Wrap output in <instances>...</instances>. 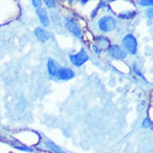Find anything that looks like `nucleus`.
<instances>
[{
	"label": "nucleus",
	"mask_w": 153,
	"mask_h": 153,
	"mask_svg": "<svg viewBox=\"0 0 153 153\" xmlns=\"http://www.w3.org/2000/svg\"><path fill=\"white\" fill-rule=\"evenodd\" d=\"M122 43L126 50L131 55H134L137 51V41L131 34L126 36L122 40Z\"/></svg>",
	"instance_id": "1"
},
{
	"label": "nucleus",
	"mask_w": 153,
	"mask_h": 153,
	"mask_svg": "<svg viewBox=\"0 0 153 153\" xmlns=\"http://www.w3.org/2000/svg\"><path fill=\"white\" fill-rule=\"evenodd\" d=\"M64 24L67 30H69L74 36L79 37L81 35L82 31L78 22L73 18H67L64 19Z\"/></svg>",
	"instance_id": "3"
},
{
	"label": "nucleus",
	"mask_w": 153,
	"mask_h": 153,
	"mask_svg": "<svg viewBox=\"0 0 153 153\" xmlns=\"http://www.w3.org/2000/svg\"><path fill=\"white\" fill-rule=\"evenodd\" d=\"M48 71L51 75L57 77L58 72L60 68V67L57 63H56L52 59H49L48 62Z\"/></svg>",
	"instance_id": "9"
},
{
	"label": "nucleus",
	"mask_w": 153,
	"mask_h": 153,
	"mask_svg": "<svg viewBox=\"0 0 153 153\" xmlns=\"http://www.w3.org/2000/svg\"><path fill=\"white\" fill-rule=\"evenodd\" d=\"M134 70H135V71H137V70H136V69H134ZM138 73H139V75H140V73H139V72H138Z\"/></svg>",
	"instance_id": "18"
},
{
	"label": "nucleus",
	"mask_w": 153,
	"mask_h": 153,
	"mask_svg": "<svg viewBox=\"0 0 153 153\" xmlns=\"http://www.w3.org/2000/svg\"><path fill=\"white\" fill-rule=\"evenodd\" d=\"M36 13L40 19V22L44 27H48L49 24V20L46 10L43 8H38Z\"/></svg>",
	"instance_id": "7"
},
{
	"label": "nucleus",
	"mask_w": 153,
	"mask_h": 153,
	"mask_svg": "<svg viewBox=\"0 0 153 153\" xmlns=\"http://www.w3.org/2000/svg\"><path fill=\"white\" fill-rule=\"evenodd\" d=\"M93 49L94 50V51H95L96 53H99V49H98L97 47H96V46H93Z\"/></svg>",
	"instance_id": "17"
},
{
	"label": "nucleus",
	"mask_w": 153,
	"mask_h": 153,
	"mask_svg": "<svg viewBox=\"0 0 153 153\" xmlns=\"http://www.w3.org/2000/svg\"><path fill=\"white\" fill-rule=\"evenodd\" d=\"M45 3L49 8H53L55 7V2L54 1L49 0V1H45Z\"/></svg>",
	"instance_id": "13"
},
{
	"label": "nucleus",
	"mask_w": 153,
	"mask_h": 153,
	"mask_svg": "<svg viewBox=\"0 0 153 153\" xmlns=\"http://www.w3.org/2000/svg\"><path fill=\"white\" fill-rule=\"evenodd\" d=\"M33 3L34 7L40 8V6L42 5V1H33Z\"/></svg>",
	"instance_id": "15"
},
{
	"label": "nucleus",
	"mask_w": 153,
	"mask_h": 153,
	"mask_svg": "<svg viewBox=\"0 0 153 153\" xmlns=\"http://www.w3.org/2000/svg\"><path fill=\"white\" fill-rule=\"evenodd\" d=\"M100 29L105 33L114 30L116 27V21L111 16H106L102 18L99 22Z\"/></svg>",
	"instance_id": "2"
},
{
	"label": "nucleus",
	"mask_w": 153,
	"mask_h": 153,
	"mask_svg": "<svg viewBox=\"0 0 153 153\" xmlns=\"http://www.w3.org/2000/svg\"><path fill=\"white\" fill-rule=\"evenodd\" d=\"M74 76V72L70 68H59L57 77L62 80H68L73 78Z\"/></svg>",
	"instance_id": "5"
},
{
	"label": "nucleus",
	"mask_w": 153,
	"mask_h": 153,
	"mask_svg": "<svg viewBox=\"0 0 153 153\" xmlns=\"http://www.w3.org/2000/svg\"><path fill=\"white\" fill-rule=\"evenodd\" d=\"M34 34L37 38L42 43H45L49 39V36L47 32L42 28H37L34 31Z\"/></svg>",
	"instance_id": "8"
},
{
	"label": "nucleus",
	"mask_w": 153,
	"mask_h": 153,
	"mask_svg": "<svg viewBox=\"0 0 153 153\" xmlns=\"http://www.w3.org/2000/svg\"><path fill=\"white\" fill-rule=\"evenodd\" d=\"M70 60L71 62L76 66L80 67L84 64L89 58V56L84 49H82L78 54L71 55Z\"/></svg>",
	"instance_id": "4"
},
{
	"label": "nucleus",
	"mask_w": 153,
	"mask_h": 153,
	"mask_svg": "<svg viewBox=\"0 0 153 153\" xmlns=\"http://www.w3.org/2000/svg\"><path fill=\"white\" fill-rule=\"evenodd\" d=\"M16 149H18L21 151H27V152H33V150L28 147H26V146H16L15 147Z\"/></svg>",
	"instance_id": "14"
},
{
	"label": "nucleus",
	"mask_w": 153,
	"mask_h": 153,
	"mask_svg": "<svg viewBox=\"0 0 153 153\" xmlns=\"http://www.w3.org/2000/svg\"><path fill=\"white\" fill-rule=\"evenodd\" d=\"M151 125V122L150 121V120L149 118H145L143 122H142V126L143 128H149Z\"/></svg>",
	"instance_id": "11"
},
{
	"label": "nucleus",
	"mask_w": 153,
	"mask_h": 153,
	"mask_svg": "<svg viewBox=\"0 0 153 153\" xmlns=\"http://www.w3.org/2000/svg\"><path fill=\"white\" fill-rule=\"evenodd\" d=\"M139 3L140 5L143 6H148L152 5L153 3V1L152 0H151V1H139Z\"/></svg>",
	"instance_id": "12"
},
{
	"label": "nucleus",
	"mask_w": 153,
	"mask_h": 153,
	"mask_svg": "<svg viewBox=\"0 0 153 153\" xmlns=\"http://www.w3.org/2000/svg\"><path fill=\"white\" fill-rule=\"evenodd\" d=\"M109 53L112 57L115 59H124L127 56V53L117 45H114L110 48Z\"/></svg>",
	"instance_id": "6"
},
{
	"label": "nucleus",
	"mask_w": 153,
	"mask_h": 153,
	"mask_svg": "<svg viewBox=\"0 0 153 153\" xmlns=\"http://www.w3.org/2000/svg\"><path fill=\"white\" fill-rule=\"evenodd\" d=\"M146 16L149 18H152V9H148L146 12Z\"/></svg>",
	"instance_id": "16"
},
{
	"label": "nucleus",
	"mask_w": 153,
	"mask_h": 153,
	"mask_svg": "<svg viewBox=\"0 0 153 153\" xmlns=\"http://www.w3.org/2000/svg\"><path fill=\"white\" fill-rule=\"evenodd\" d=\"M45 145L47 148L51 149L55 153H66L61 148H60L58 146H57L56 144H55L52 142H51V141L46 142Z\"/></svg>",
	"instance_id": "10"
}]
</instances>
